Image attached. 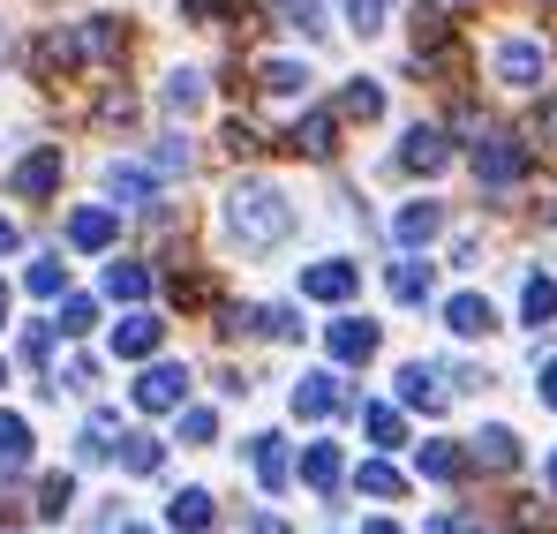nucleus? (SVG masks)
I'll use <instances>...</instances> for the list:
<instances>
[{"label":"nucleus","mask_w":557,"mask_h":534,"mask_svg":"<svg viewBox=\"0 0 557 534\" xmlns=\"http://www.w3.org/2000/svg\"><path fill=\"white\" fill-rule=\"evenodd\" d=\"M226 234L242 249H278L294 234V203L278 196L272 181H234L226 188Z\"/></svg>","instance_id":"obj_1"},{"label":"nucleus","mask_w":557,"mask_h":534,"mask_svg":"<svg viewBox=\"0 0 557 534\" xmlns=\"http://www.w3.org/2000/svg\"><path fill=\"white\" fill-rule=\"evenodd\" d=\"M535 166V151L520 136H497V128H474V181L482 188H520Z\"/></svg>","instance_id":"obj_2"},{"label":"nucleus","mask_w":557,"mask_h":534,"mask_svg":"<svg viewBox=\"0 0 557 534\" xmlns=\"http://www.w3.org/2000/svg\"><path fill=\"white\" fill-rule=\"evenodd\" d=\"M76 69H84L76 30H38V46H30V76H38V84H69Z\"/></svg>","instance_id":"obj_3"},{"label":"nucleus","mask_w":557,"mask_h":534,"mask_svg":"<svg viewBox=\"0 0 557 534\" xmlns=\"http://www.w3.org/2000/svg\"><path fill=\"white\" fill-rule=\"evenodd\" d=\"M339 407H355V392H347L332 369H309V376L294 384V414H301V422H324V414H339Z\"/></svg>","instance_id":"obj_4"},{"label":"nucleus","mask_w":557,"mask_h":534,"mask_svg":"<svg viewBox=\"0 0 557 534\" xmlns=\"http://www.w3.org/2000/svg\"><path fill=\"white\" fill-rule=\"evenodd\" d=\"M355 286H362V264H347V257L301 264V301H355Z\"/></svg>","instance_id":"obj_5"},{"label":"nucleus","mask_w":557,"mask_h":534,"mask_svg":"<svg viewBox=\"0 0 557 534\" xmlns=\"http://www.w3.org/2000/svg\"><path fill=\"white\" fill-rule=\"evenodd\" d=\"M61 166H69V159H61V144H38V151L8 174V188H15L23 203H38V196H53V188H61Z\"/></svg>","instance_id":"obj_6"},{"label":"nucleus","mask_w":557,"mask_h":534,"mask_svg":"<svg viewBox=\"0 0 557 534\" xmlns=\"http://www.w3.org/2000/svg\"><path fill=\"white\" fill-rule=\"evenodd\" d=\"M490 69H497V84L535 90V84H543V46H535V38H505V46L490 53Z\"/></svg>","instance_id":"obj_7"},{"label":"nucleus","mask_w":557,"mask_h":534,"mask_svg":"<svg viewBox=\"0 0 557 534\" xmlns=\"http://www.w3.org/2000/svg\"><path fill=\"white\" fill-rule=\"evenodd\" d=\"M182 399H188V369H174V361H159V369L136 376V407L144 414H174Z\"/></svg>","instance_id":"obj_8"},{"label":"nucleus","mask_w":557,"mask_h":534,"mask_svg":"<svg viewBox=\"0 0 557 534\" xmlns=\"http://www.w3.org/2000/svg\"><path fill=\"white\" fill-rule=\"evenodd\" d=\"M278 151H294V159H332V151H339V113H301Z\"/></svg>","instance_id":"obj_9"},{"label":"nucleus","mask_w":557,"mask_h":534,"mask_svg":"<svg viewBox=\"0 0 557 534\" xmlns=\"http://www.w3.org/2000/svg\"><path fill=\"white\" fill-rule=\"evenodd\" d=\"M113 234H121V211H113V203H84V211H69V249L98 257V249H113Z\"/></svg>","instance_id":"obj_10"},{"label":"nucleus","mask_w":557,"mask_h":534,"mask_svg":"<svg viewBox=\"0 0 557 534\" xmlns=\"http://www.w3.org/2000/svg\"><path fill=\"white\" fill-rule=\"evenodd\" d=\"M399 399L422 407V414H445V407H453V392H445V376H437L430 361H407V369H399Z\"/></svg>","instance_id":"obj_11"},{"label":"nucleus","mask_w":557,"mask_h":534,"mask_svg":"<svg viewBox=\"0 0 557 534\" xmlns=\"http://www.w3.org/2000/svg\"><path fill=\"white\" fill-rule=\"evenodd\" d=\"M159 339H166V324H159V316H144V309L113 324V355H121V361H151V355H159Z\"/></svg>","instance_id":"obj_12"},{"label":"nucleus","mask_w":557,"mask_h":534,"mask_svg":"<svg viewBox=\"0 0 557 534\" xmlns=\"http://www.w3.org/2000/svg\"><path fill=\"white\" fill-rule=\"evenodd\" d=\"M445 332H453V339H490V332H497V309H490L482 294H453V301H445Z\"/></svg>","instance_id":"obj_13"},{"label":"nucleus","mask_w":557,"mask_h":534,"mask_svg":"<svg viewBox=\"0 0 557 534\" xmlns=\"http://www.w3.org/2000/svg\"><path fill=\"white\" fill-rule=\"evenodd\" d=\"M399 166H407V174H445V166H453V144H445L437 128H407Z\"/></svg>","instance_id":"obj_14"},{"label":"nucleus","mask_w":557,"mask_h":534,"mask_svg":"<svg viewBox=\"0 0 557 534\" xmlns=\"http://www.w3.org/2000/svg\"><path fill=\"white\" fill-rule=\"evenodd\" d=\"M437 226H445V211L422 196V203H407V211L392 219V241H399V249H430V241H437Z\"/></svg>","instance_id":"obj_15"},{"label":"nucleus","mask_w":557,"mask_h":534,"mask_svg":"<svg viewBox=\"0 0 557 534\" xmlns=\"http://www.w3.org/2000/svg\"><path fill=\"white\" fill-rule=\"evenodd\" d=\"M467 459H474V467H490V474H512V467H520V437H512L505 422H490V430L467 445Z\"/></svg>","instance_id":"obj_16"},{"label":"nucleus","mask_w":557,"mask_h":534,"mask_svg":"<svg viewBox=\"0 0 557 534\" xmlns=\"http://www.w3.org/2000/svg\"><path fill=\"white\" fill-rule=\"evenodd\" d=\"M370 355H376V324H370V316H339V324H332V361L362 369Z\"/></svg>","instance_id":"obj_17"},{"label":"nucleus","mask_w":557,"mask_h":534,"mask_svg":"<svg viewBox=\"0 0 557 534\" xmlns=\"http://www.w3.org/2000/svg\"><path fill=\"white\" fill-rule=\"evenodd\" d=\"M76 46H84V61H121V53H128V30H121L113 15H91V23L76 30Z\"/></svg>","instance_id":"obj_18"},{"label":"nucleus","mask_w":557,"mask_h":534,"mask_svg":"<svg viewBox=\"0 0 557 534\" xmlns=\"http://www.w3.org/2000/svg\"><path fill=\"white\" fill-rule=\"evenodd\" d=\"M106 188H113V196H121V203H113V211H144V203H151V188H159V181H151V166H121V159H113V166H106Z\"/></svg>","instance_id":"obj_19"},{"label":"nucleus","mask_w":557,"mask_h":534,"mask_svg":"<svg viewBox=\"0 0 557 534\" xmlns=\"http://www.w3.org/2000/svg\"><path fill=\"white\" fill-rule=\"evenodd\" d=\"M339 474H347L339 445H309V451H301V482H309L317 497H332V489H339Z\"/></svg>","instance_id":"obj_20"},{"label":"nucleus","mask_w":557,"mask_h":534,"mask_svg":"<svg viewBox=\"0 0 557 534\" xmlns=\"http://www.w3.org/2000/svg\"><path fill=\"white\" fill-rule=\"evenodd\" d=\"M309 84H317L309 61H257V90H272V98H301Z\"/></svg>","instance_id":"obj_21"},{"label":"nucleus","mask_w":557,"mask_h":534,"mask_svg":"<svg viewBox=\"0 0 557 534\" xmlns=\"http://www.w3.org/2000/svg\"><path fill=\"white\" fill-rule=\"evenodd\" d=\"M249 467H257V482L264 489H286V437H249Z\"/></svg>","instance_id":"obj_22"},{"label":"nucleus","mask_w":557,"mask_h":534,"mask_svg":"<svg viewBox=\"0 0 557 534\" xmlns=\"http://www.w3.org/2000/svg\"><path fill=\"white\" fill-rule=\"evenodd\" d=\"M196 166V151H188V136H166L159 151H151V181H188Z\"/></svg>","instance_id":"obj_23"},{"label":"nucleus","mask_w":557,"mask_h":534,"mask_svg":"<svg viewBox=\"0 0 557 534\" xmlns=\"http://www.w3.org/2000/svg\"><path fill=\"white\" fill-rule=\"evenodd\" d=\"M159 98H166V113H174V121H188V113H196V105H203V76H188V69H174V76H166V90H159Z\"/></svg>","instance_id":"obj_24"},{"label":"nucleus","mask_w":557,"mask_h":534,"mask_svg":"<svg viewBox=\"0 0 557 534\" xmlns=\"http://www.w3.org/2000/svg\"><path fill=\"white\" fill-rule=\"evenodd\" d=\"M392 301H430V264L407 249V264H392Z\"/></svg>","instance_id":"obj_25"},{"label":"nucleus","mask_w":557,"mask_h":534,"mask_svg":"<svg viewBox=\"0 0 557 534\" xmlns=\"http://www.w3.org/2000/svg\"><path fill=\"white\" fill-rule=\"evenodd\" d=\"M520 316H528V324H550V316H557V278L535 271V278L520 286Z\"/></svg>","instance_id":"obj_26"},{"label":"nucleus","mask_w":557,"mask_h":534,"mask_svg":"<svg viewBox=\"0 0 557 534\" xmlns=\"http://www.w3.org/2000/svg\"><path fill=\"white\" fill-rule=\"evenodd\" d=\"M166 520L188 527V534H203V527H211V489H182V497L166 505Z\"/></svg>","instance_id":"obj_27"},{"label":"nucleus","mask_w":557,"mask_h":534,"mask_svg":"<svg viewBox=\"0 0 557 534\" xmlns=\"http://www.w3.org/2000/svg\"><path fill=\"white\" fill-rule=\"evenodd\" d=\"M188 23H242L249 30V0H182Z\"/></svg>","instance_id":"obj_28"},{"label":"nucleus","mask_w":557,"mask_h":534,"mask_svg":"<svg viewBox=\"0 0 557 534\" xmlns=\"http://www.w3.org/2000/svg\"><path fill=\"white\" fill-rule=\"evenodd\" d=\"M113 430H121V414L98 407L91 422H84V437H76V459H106V451H113Z\"/></svg>","instance_id":"obj_29"},{"label":"nucleus","mask_w":557,"mask_h":534,"mask_svg":"<svg viewBox=\"0 0 557 534\" xmlns=\"http://www.w3.org/2000/svg\"><path fill=\"white\" fill-rule=\"evenodd\" d=\"M23 459H30V422L23 414H0V474L23 467Z\"/></svg>","instance_id":"obj_30"},{"label":"nucleus","mask_w":557,"mask_h":534,"mask_svg":"<svg viewBox=\"0 0 557 534\" xmlns=\"http://www.w3.org/2000/svg\"><path fill=\"white\" fill-rule=\"evenodd\" d=\"M106 294H113V301H144V294H151V271L144 264H106Z\"/></svg>","instance_id":"obj_31"},{"label":"nucleus","mask_w":557,"mask_h":534,"mask_svg":"<svg viewBox=\"0 0 557 534\" xmlns=\"http://www.w3.org/2000/svg\"><path fill=\"white\" fill-rule=\"evenodd\" d=\"M159 459H166L159 437H144V430H136V437H121V467H128V474H159Z\"/></svg>","instance_id":"obj_32"},{"label":"nucleus","mask_w":557,"mask_h":534,"mask_svg":"<svg viewBox=\"0 0 557 534\" xmlns=\"http://www.w3.org/2000/svg\"><path fill=\"white\" fill-rule=\"evenodd\" d=\"M422 474H430V482H460V474H467V451L460 445H422Z\"/></svg>","instance_id":"obj_33"},{"label":"nucleus","mask_w":557,"mask_h":534,"mask_svg":"<svg viewBox=\"0 0 557 534\" xmlns=\"http://www.w3.org/2000/svg\"><path fill=\"white\" fill-rule=\"evenodd\" d=\"M339 113H347V121H376V113H384V90H376L370 76L347 84V90H339Z\"/></svg>","instance_id":"obj_34"},{"label":"nucleus","mask_w":557,"mask_h":534,"mask_svg":"<svg viewBox=\"0 0 557 534\" xmlns=\"http://www.w3.org/2000/svg\"><path fill=\"white\" fill-rule=\"evenodd\" d=\"M272 15L286 30H324V0H272Z\"/></svg>","instance_id":"obj_35"},{"label":"nucleus","mask_w":557,"mask_h":534,"mask_svg":"<svg viewBox=\"0 0 557 534\" xmlns=\"http://www.w3.org/2000/svg\"><path fill=\"white\" fill-rule=\"evenodd\" d=\"M69 505H76V482H69V474H46V482H38V512H46V520H61Z\"/></svg>","instance_id":"obj_36"},{"label":"nucleus","mask_w":557,"mask_h":534,"mask_svg":"<svg viewBox=\"0 0 557 534\" xmlns=\"http://www.w3.org/2000/svg\"><path fill=\"white\" fill-rule=\"evenodd\" d=\"M362 430H370L376 445H399V437H407V430H399V414H392L384 399H370V407H362Z\"/></svg>","instance_id":"obj_37"},{"label":"nucleus","mask_w":557,"mask_h":534,"mask_svg":"<svg viewBox=\"0 0 557 534\" xmlns=\"http://www.w3.org/2000/svg\"><path fill=\"white\" fill-rule=\"evenodd\" d=\"M355 482H362L370 497H399V489H407V482H399V467H384V459H362V474H355Z\"/></svg>","instance_id":"obj_38"},{"label":"nucleus","mask_w":557,"mask_h":534,"mask_svg":"<svg viewBox=\"0 0 557 534\" xmlns=\"http://www.w3.org/2000/svg\"><path fill=\"white\" fill-rule=\"evenodd\" d=\"M91 324H98V309H91V301H61V316H53V332H61V339H84Z\"/></svg>","instance_id":"obj_39"},{"label":"nucleus","mask_w":557,"mask_h":534,"mask_svg":"<svg viewBox=\"0 0 557 534\" xmlns=\"http://www.w3.org/2000/svg\"><path fill=\"white\" fill-rule=\"evenodd\" d=\"M249 324H257L264 339H301V316H294V309H257Z\"/></svg>","instance_id":"obj_40"},{"label":"nucleus","mask_w":557,"mask_h":534,"mask_svg":"<svg viewBox=\"0 0 557 534\" xmlns=\"http://www.w3.org/2000/svg\"><path fill=\"white\" fill-rule=\"evenodd\" d=\"M174 414H182L188 445H211V437H219V414H211V407H174Z\"/></svg>","instance_id":"obj_41"},{"label":"nucleus","mask_w":557,"mask_h":534,"mask_svg":"<svg viewBox=\"0 0 557 534\" xmlns=\"http://www.w3.org/2000/svg\"><path fill=\"white\" fill-rule=\"evenodd\" d=\"M61 286H69V264H61V257H38V264H30V294H46V301H53Z\"/></svg>","instance_id":"obj_42"},{"label":"nucleus","mask_w":557,"mask_h":534,"mask_svg":"<svg viewBox=\"0 0 557 534\" xmlns=\"http://www.w3.org/2000/svg\"><path fill=\"white\" fill-rule=\"evenodd\" d=\"M339 8H347V23L370 38V30H384V8H392V0H339Z\"/></svg>","instance_id":"obj_43"},{"label":"nucleus","mask_w":557,"mask_h":534,"mask_svg":"<svg viewBox=\"0 0 557 534\" xmlns=\"http://www.w3.org/2000/svg\"><path fill=\"white\" fill-rule=\"evenodd\" d=\"M174 301H182V309H203V301H211V278H203V271H174Z\"/></svg>","instance_id":"obj_44"},{"label":"nucleus","mask_w":557,"mask_h":534,"mask_svg":"<svg viewBox=\"0 0 557 534\" xmlns=\"http://www.w3.org/2000/svg\"><path fill=\"white\" fill-rule=\"evenodd\" d=\"M219 144H226L234 159H257V151H264V136H257L249 121H226V136H219Z\"/></svg>","instance_id":"obj_45"},{"label":"nucleus","mask_w":557,"mask_h":534,"mask_svg":"<svg viewBox=\"0 0 557 534\" xmlns=\"http://www.w3.org/2000/svg\"><path fill=\"white\" fill-rule=\"evenodd\" d=\"M98 121H121V128H128V121H136V98H128V90H106V98H98Z\"/></svg>","instance_id":"obj_46"},{"label":"nucleus","mask_w":557,"mask_h":534,"mask_svg":"<svg viewBox=\"0 0 557 534\" xmlns=\"http://www.w3.org/2000/svg\"><path fill=\"white\" fill-rule=\"evenodd\" d=\"M535 136H543V144H557V98H543V113H535Z\"/></svg>","instance_id":"obj_47"},{"label":"nucleus","mask_w":557,"mask_h":534,"mask_svg":"<svg viewBox=\"0 0 557 534\" xmlns=\"http://www.w3.org/2000/svg\"><path fill=\"white\" fill-rule=\"evenodd\" d=\"M242 534H286V520H272V512H257V520H242Z\"/></svg>","instance_id":"obj_48"},{"label":"nucleus","mask_w":557,"mask_h":534,"mask_svg":"<svg viewBox=\"0 0 557 534\" xmlns=\"http://www.w3.org/2000/svg\"><path fill=\"white\" fill-rule=\"evenodd\" d=\"M535 392H543V407H557V355H550V369H543V384H535Z\"/></svg>","instance_id":"obj_49"},{"label":"nucleus","mask_w":557,"mask_h":534,"mask_svg":"<svg viewBox=\"0 0 557 534\" xmlns=\"http://www.w3.org/2000/svg\"><path fill=\"white\" fill-rule=\"evenodd\" d=\"M0 257H15V226L8 219H0Z\"/></svg>","instance_id":"obj_50"},{"label":"nucleus","mask_w":557,"mask_h":534,"mask_svg":"<svg viewBox=\"0 0 557 534\" xmlns=\"http://www.w3.org/2000/svg\"><path fill=\"white\" fill-rule=\"evenodd\" d=\"M362 534H399V527H392V520H370V527H362Z\"/></svg>","instance_id":"obj_51"},{"label":"nucleus","mask_w":557,"mask_h":534,"mask_svg":"<svg viewBox=\"0 0 557 534\" xmlns=\"http://www.w3.org/2000/svg\"><path fill=\"white\" fill-rule=\"evenodd\" d=\"M0 324H8V286H0Z\"/></svg>","instance_id":"obj_52"},{"label":"nucleus","mask_w":557,"mask_h":534,"mask_svg":"<svg viewBox=\"0 0 557 534\" xmlns=\"http://www.w3.org/2000/svg\"><path fill=\"white\" fill-rule=\"evenodd\" d=\"M437 8H474V0H437Z\"/></svg>","instance_id":"obj_53"},{"label":"nucleus","mask_w":557,"mask_h":534,"mask_svg":"<svg viewBox=\"0 0 557 534\" xmlns=\"http://www.w3.org/2000/svg\"><path fill=\"white\" fill-rule=\"evenodd\" d=\"M543 226H557V203H550V211H543Z\"/></svg>","instance_id":"obj_54"},{"label":"nucleus","mask_w":557,"mask_h":534,"mask_svg":"<svg viewBox=\"0 0 557 534\" xmlns=\"http://www.w3.org/2000/svg\"><path fill=\"white\" fill-rule=\"evenodd\" d=\"M550 489H557V451H550Z\"/></svg>","instance_id":"obj_55"},{"label":"nucleus","mask_w":557,"mask_h":534,"mask_svg":"<svg viewBox=\"0 0 557 534\" xmlns=\"http://www.w3.org/2000/svg\"><path fill=\"white\" fill-rule=\"evenodd\" d=\"M113 534H144V527H113Z\"/></svg>","instance_id":"obj_56"},{"label":"nucleus","mask_w":557,"mask_h":534,"mask_svg":"<svg viewBox=\"0 0 557 534\" xmlns=\"http://www.w3.org/2000/svg\"><path fill=\"white\" fill-rule=\"evenodd\" d=\"M460 534H490V527H460Z\"/></svg>","instance_id":"obj_57"},{"label":"nucleus","mask_w":557,"mask_h":534,"mask_svg":"<svg viewBox=\"0 0 557 534\" xmlns=\"http://www.w3.org/2000/svg\"><path fill=\"white\" fill-rule=\"evenodd\" d=\"M0 384H8V361H0Z\"/></svg>","instance_id":"obj_58"}]
</instances>
